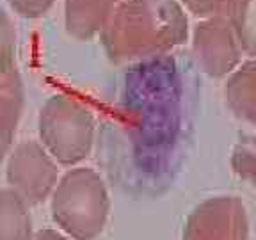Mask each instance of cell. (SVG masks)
<instances>
[{
  "label": "cell",
  "mask_w": 256,
  "mask_h": 240,
  "mask_svg": "<svg viewBox=\"0 0 256 240\" xmlns=\"http://www.w3.org/2000/svg\"><path fill=\"white\" fill-rule=\"evenodd\" d=\"M187 16L176 0H123L102 28L112 62L160 56L187 40Z\"/></svg>",
  "instance_id": "obj_1"
},
{
  "label": "cell",
  "mask_w": 256,
  "mask_h": 240,
  "mask_svg": "<svg viewBox=\"0 0 256 240\" xmlns=\"http://www.w3.org/2000/svg\"><path fill=\"white\" fill-rule=\"evenodd\" d=\"M108 194L102 176L89 168L68 171L54 190L52 219L75 240H94L105 228Z\"/></svg>",
  "instance_id": "obj_2"
},
{
  "label": "cell",
  "mask_w": 256,
  "mask_h": 240,
  "mask_svg": "<svg viewBox=\"0 0 256 240\" xmlns=\"http://www.w3.org/2000/svg\"><path fill=\"white\" fill-rule=\"evenodd\" d=\"M40 136L50 156L64 166L78 164L92 148L91 112L68 96H52L40 114Z\"/></svg>",
  "instance_id": "obj_3"
},
{
  "label": "cell",
  "mask_w": 256,
  "mask_h": 240,
  "mask_svg": "<svg viewBox=\"0 0 256 240\" xmlns=\"http://www.w3.org/2000/svg\"><path fill=\"white\" fill-rule=\"evenodd\" d=\"M249 220L244 203L235 196L203 201L185 220L182 240H248Z\"/></svg>",
  "instance_id": "obj_4"
},
{
  "label": "cell",
  "mask_w": 256,
  "mask_h": 240,
  "mask_svg": "<svg viewBox=\"0 0 256 240\" xmlns=\"http://www.w3.org/2000/svg\"><path fill=\"white\" fill-rule=\"evenodd\" d=\"M8 184L27 204H38L56 187L57 166L40 142L27 140L9 156Z\"/></svg>",
  "instance_id": "obj_5"
},
{
  "label": "cell",
  "mask_w": 256,
  "mask_h": 240,
  "mask_svg": "<svg viewBox=\"0 0 256 240\" xmlns=\"http://www.w3.org/2000/svg\"><path fill=\"white\" fill-rule=\"evenodd\" d=\"M192 52L201 70L214 78L230 75L238 66L242 48L226 16L204 18L194 28Z\"/></svg>",
  "instance_id": "obj_6"
},
{
  "label": "cell",
  "mask_w": 256,
  "mask_h": 240,
  "mask_svg": "<svg viewBox=\"0 0 256 240\" xmlns=\"http://www.w3.org/2000/svg\"><path fill=\"white\" fill-rule=\"evenodd\" d=\"M120 2L123 0H64L66 30L76 40H91Z\"/></svg>",
  "instance_id": "obj_7"
},
{
  "label": "cell",
  "mask_w": 256,
  "mask_h": 240,
  "mask_svg": "<svg viewBox=\"0 0 256 240\" xmlns=\"http://www.w3.org/2000/svg\"><path fill=\"white\" fill-rule=\"evenodd\" d=\"M24 108V86L16 70L0 73V160L8 155Z\"/></svg>",
  "instance_id": "obj_8"
},
{
  "label": "cell",
  "mask_w": 256,
  "mask_h": 240,
  "mask_svg": "<svg viewBox=\"0 0 256 240\" xmlns=\"http://www.w3.org/2000/svg\"><path fill=\"white\" fill-rule=\"evenodd\" d=\"M224 94L235 116L256 126V59L246 60L233 70Z\"/></svg>",
  "instance_id": "obj_9"
},
{
  "label": "cell",
  "mask_w": 256,
  "mask_h": 240,
  "mask_svg": "<svg viewBox=\"0 0 256 240\" xmlns=\"http://www.w3.org/2000/svg\"><path fill=\"white\" fill-rule=\"evenodd\" d=\"M28 204L12 188H0V240H30Z\"/></svg>",
  "instance_id": "obj_10"
},
{
  "label": "cell",
  "mask_w": 256,
  "mask_h": 240,
  "mask_svg": "<svg viewBox=\"0 0 256 240\" xmlns=\"http://www.w3.org/2000/svg\"><path fill=\"white\" fill-rule=\"evenodd\" d=\"M240 48L256 56V0H235L228 14Z\"/></svg>",
  "instance_id": "obj_11"
},
{
  "label": "cell",
  "mask_w": 256,
  "mask_h": 240,
  "mask_svg": "<svg viewBox=\"0 0 256 240\" xmlns=\"http://www.w3.org/2000/svg\"><path fill=\"white\" fill-rule=\"evenodd\" d=\"M232 168L236 176L256 188V136L240 137L232 153Z\"/></svg>",
  "instance_id": "obj_12"
},
{
  "label": "cell",
  "mask_w": 256,
  "mask_h": 240,
  "mask_svg": "<svg viewBox=\"0 0 256 240\" xmlns=\"http://www.w3.org/2000/svg\"><path fill=\"white\" fill-rule=\"evenodd\" d=\"M16 32L8 12L0 8V73L14 70Z\"/></svg>",
  "instance_id": "obj_13"
},
{
  "label": "cell",
  "mask_w": 256,
  "mask_h": 240,
  "mask_svg": "<svg viewBox=\"0 0 256 240\" xmlns=\"http://www.w3.org/2000/svg\"><path fill=\"white\" fill-rule=\"evenodd\" d=\"M190 12L200 18H216V16H226L228 18L235 0H182Z\"/></svg>",
  "instance_id": "obj_14"
},
{
  "label": "cell",
  "mask_w": 256,
  "mask_h": 240,
  "mask_svg": "<svg viewBox=\"0 0 256 240\" xmlns=\"http://www.w3.org/2000/svg\"><path fill=\"white\" fill-rule=\"evenodd\" d=\"M11 8L24 18L43 16L54 4V0H8Z\"/></svg>",
  "instance_id": "obj_15"
},
{
  "label": "cell",
  "mask_w": 256,
  "mask_h": 240,
  "mask_svg": "<svg viewBox=\"0 0 256 240\" xmlns=\"http://www.w3.org/2000/svg\"><path fill=\"white\" fill-rule=\"evenodd\" d=\"M30 240H68L64 235H60L56 230H41L36 235H32Z\"/></svg>",
  "instance_id": "obj_16"
}]
</instances>
